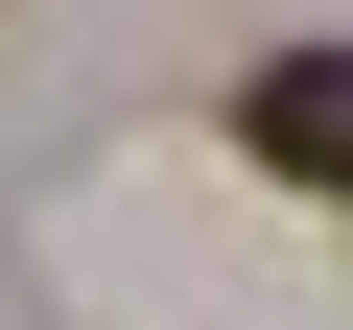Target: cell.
<instances>
[{
    "label": "cell",
    "instance_id": "1",
    "mask_svg": "<svg viewBox=\"0 0 353 330\" xmlns=\"http://www.w3.org/2000/svg\"><path fill=\"white\" fill-rule=\"evenodd\" d=\"M236 142L283 165V189H353V48H259L236 71Z\"/></svg>",
    "mask_w": 353,
    "mask_h": 330
}]
</instances>
